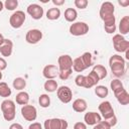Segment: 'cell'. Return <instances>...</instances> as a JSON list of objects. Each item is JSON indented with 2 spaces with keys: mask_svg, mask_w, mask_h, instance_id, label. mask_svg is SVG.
<instances>
[{
  "mask_svg": "<svg viewBox=\"0 0 129 129\" xmlns=\"http://www.w3.org/2000/svg\"><path fill=\"white\" fill-rule=\"evenodd\" d=\"M114 12H115V7L112 2L106 1L102 3L100 7L99 15H100V18L104 22V26L116 24V18H115Z\"/></svg>",
  "mask_w": 129,
  "mask_h": 129,
  "instance_id": "1",
  "label": "cell"
},
{
  "mask_svg": "<svg viewBox=\"0 0 129 129\" xmlns=\"http://www.w3.org/2000/svg\"><path fill=\"white\" fill-rule=\"evenodd\" d=\"M1 111L3 114V118L6 121H12L15 119L16 116V106L14 101L9 100V99H5L2 103H1Z\"/></svg>",
  "mask_w": 129,
  "mask_h": 129,
  "instance_id": "2",
  "label": "cell"
},
{
  "mask_svg": "<svg viewBox=\"0 0 129 129\" xmlns=\"http://www.w3.org/2000/svg\"><path fill=\"white\" fill-rule=\"evenodd\" d=\"M44 129H68L69 123L66 119L61 118H50L46 119L43 124Z\"/></svg>",
  "mask_w": 129,
  "mask_h": 129,
  "instance_id": "3",
  "label": "cell"
},
{
  "mask_svg": "<svg viewBox=\"0 0 129 129\" xmlns=\"http://www.w3.org/2000/svg\"><path fill=\"white\" fill-rule=\"evenodd\" d=\"M25 19H26L25 13L23 11H21V10H16V11H14L10 15V17H9V24H10V26L12 28L18 29V28H20L23 25Z\"/></svg>",
  "mask_w": 129,
  "mask_h": 129,
  "instance_id": "4",
  "label": "cell"
},
{
  "mask_svg": "<svg viewBox=\"0 0 129 129\" xmlns=\"http://www.w3.org/2000/svg\"><path fill=\"white\" fill-rule=\"evenodd\" d=\"M89 25L84 21H77L71 24L70 26V33L74 36H82L89 32Z\"/></svg>",
  "mask_w": 129,
  "mask_h": 129,
  "instance_id": "5",
  "label": "cell"
},
{
  "mask_svg": "<svg viewBox=\"0 0 129 129\" xmlns=\"http://www.w3.org/2000/svg\"><path fill=\"white\" fill-rule=\"evenodd\" d=\"M114 49L117 52H125L129 48V41L121 34H115L112 38Z\"/></svg>",
  "mask_w": 129,
  "mask_h": 129,
  "instance_id": "6",
  "label": "cell"
},
{
  "mask_svg": "<svg viewBox=\"0 0 129 129\" xmlns=\"http://www.w3.org/2000/svg\"><path fill=\"white\" fill-rule=\"evenodd\" d=\"M56 96L61 103L68 104L73 99V91L68 86H60L56 90Z\"/></svg>",
  "mask_w": 129,
  "mask_h": 129,
  "instance_id": "7",
  "label": "cell"
},
{
  "mask_svg": "<svg viewBox=\"0 0 129 129\" xmlns=\"http://www.w3.org/2000/svg\"><path fill=\"white\" fill-rule=\"evenodd\" d=\"M21 116L24 118V120L29 121V122H33L36 120L37 118V110L34 106L32 105H24L21 107Z\"/></svg>",
  "mask_w": 129,
  "mask_h": 129,
  "instance_id": "8",
  "label": "cell"
},
{
  "mask_svg": "<svg viewBox=\"0 0 129 129\" xmlns=\"http://www.w3.org/2000/svg\"><path fill=\"white\" fill-rule=\"evenodd\" d=\"M100 113H101V117L104 118V120H109L110 118H112L115 113H114V108L112 106V104L109 101H104L102 102L99 107H98Z\"/></svg>",
  "mask_w": 129,
  "mask_h": 129,
  "instance_id": "9",
  "label": "cell"
},
{
  "mask_svg": "<svg viewBox=\"0 0 129 129\" xmlns=\"http://www.w3.org/2000/svg\"><path fill=\"white\" fill-rule=\"evenodd\" d=\"M26 12L29 16H31L32 19H35V20H39L42 18L43 14H44V10L43 8L36 4V3H33V4H30L27 6L26 8Z\"/></svg>",
  "mask_w": 129,
  "mask_h": 129,
  "instance_id": "10",
  "label": "cell"
},
{
  "mask_svg": "<svg viewBox=\"0 0 129 129\" xmlns=\"http://www.w3.org/2000/svg\"><path fill=\"white\" fill-rule=\"evenodd\" d=\"M42 39V32L39 29H29L25 34V40L29 44H36Z\"/></svg>",
  "mask_w": 129,
  "mask_h": 129,
  "instance_id": "11",
  "label": "cell"
},
{
  "mask_svg": "<svg viewBox=\"0 0 129 129\" xmlns=\"http://www.w3.org/2000/svg\"><path fill=\"white\" fill-rule=\"evenodd\" d=\"M58 71L73 70V58L69 54H61L57 58Z\"/></svg>",
  "mask_w": 129,
  "mask_h": 129,
  "instance_id": "12",
  "label": "cell"
},
{
  "mask_svg": "<svg viewBox=\"0 0 129 129\" xmlns=\"http://www.w3.org/2000/svg\"><path fill=\"white\" fill-rule=\"evenodd\" d=\"M42 76L46 80H54L58 76V67L55 64H46L42 70Z\"/></svg>",
  "mask_w": 129,
  "mask_h": 129,
  "instance_id": "13",
  "label": "cell"
},
{
  "mask_svg": "<svg viewBox=\"0 0 129 129\" xmlns=\"http://www.w3.org/2000/svg\"><path fill=\"white\" fill-rule=\"evenodd\" d=\"M113 94H114V96L117 99L119 104H121L123 106H126L129 104V94L126 91V89H124V87L113 92Z\"/></svg>",
  "mask_w": 129,
  "mask_h": 129,
  "instance_id": "14",
  "label": "cell"
},
{
  "mask_svg": "<svg viewBox=\"0 0 129 129\" xmlns=\"http://www.w3.org/2000/svg\"><path fill=\"white\" fill-rule=\"evenodd\" d=\"M84 121L86 125L89 126H94L100 121H102V117L99 113L97 112H87L84 116Z\"/></svg>",
  "mask_w": 129,
  "mask_h": 129,
  "instance_id": "15",
  "label": "cell"
},
{
  "mask_svg": "<svg viewBox=\"0 0 129 129\" xmlns=\"http://www.w3.org/2000/svg\"><path fill=\"white\" fill-rule=\"evenodd\" d=\"M13 51V42L12 40L5 38L4 41L0 44V53L2 54V56L8 57L12 54Z\"/></svg>",
  "mask_w": 129,
  "mask_h": 129,
  "instance_id": "16",
  "label": "cell"
},
{
  "mask_svg": "<svg viewBox=\"0 0 129 129\" xmlns=\"http://www.w3.org/2000/svg\"><path fill=\"white\" fill-rule=\"evenodd\" d=\"M100 82L98 76L96 75L95 72L91 71L89 73V75L85 76V84H84V88L86 89H90L93 87H96L98 85V83Z\"/></svg>",
  "mask_w": 129,
  "mask_h": 129,
  "instance_id": "17",
  "label": "cell"
},
{
  "mask_svg": "<svg viewBox=\"0 0 129 129\" xmlns=\"http://www.w3.org/2000/svg\"><path fill=\"white\" fill-rule=\"evenodd\" d=\"M88 104L85 99H76L73 102V110L77 113H83L87 110Z\"/></svg>",
  "mask_w": 129,
  "mask_h": 129,
  "instance_id": "18",
  "label": "cell"
},
{
  "mask_svg": "<svg viewBox=\"0 0 129 129\" xmlns=\"http://www.w3.org/2000/svg\"><path fill=\"white\" fill-rule=\"evenodd\" d=\"M109 66H110L112 74L115 77L120 78L125 75V63H112Z\"/></svg>",
  "mask_w": 129,
  "mask_h": 129,
  "instance_id": "19",
  "label": "cell"
},
{
  "mask_svg": "<svg viewBox=\"0 0 129 129\" xmlns=\"http://www.w3.org/2000/svg\"><path fill=\"white\" fill-rule=\"evenodd\" d=\"M119 34L125 35L129 32V16L126 15L121 18L120 23H119Z\"/></svg>",
  "mask_w": 129,
  "mask_h": 129,
  "instance_id": "20",
  "label": "cell"
},
{
  "mask_svg": "<svg viewBox=\"0 0 129 129\" xmlns=\"http://www.w3.org/2000/svg\"><path fill=\"white\" fill-rule=\"evenodd\" d=\"M85 70H87V68H86L81 56H78L75 59H73V71H75L77 73H82Z\"/></svg>",
  "mask_w": 129,
  "mask_h": 129,
  "instance_id": "21",
  "label": "cell"
},
{
  "mask_svg": "<svg viewBox=\"0 0 129 129\" xmlns=\"http://www.w3.org/2000/svg\"><path fill=\"white\" fill-rule=\"evenodd\" d=\"M15 101H16V103L18 105H22V106L27 105L28 102H29V95H28V93L27 92H24V91H20L16 95Z\"/></svg>",
  "mask_w": 129,
  "mask_h": 129,
  "instance_id": "22",
  "label": "cell"
},
{
  "mask_svg": "<svg viewBox=\"0 0 129 129\" xmlns=\"http://www.w3.org/2000/svg\"><path fill=\"white\" fill-rule=\"evenodd\" d=\"M78 17V12L75 8H67L64 10V19L68 22H75Z\"/></svg>",
  "mask_w": 129,
  "mask_h": 129,
  "instance_id": "23",
  "label": "cell"
},
{
  "mask_svg": "<svg viewBox=\"0 0 129 129\" xmlns=\"http://www.w3.org/2000/svg\"><path fill=\"white\" fill-rule=\"evenodd\" d=\"M92 71L96 73V75L98 76V78H99L100 81L101 80H104L107 77V73H108L107 72V69L104 66H102V64H95Z\"/></svg>",
  "mask_w": 129,
  "mask_h": 129,
  "instance_id": "24",
  "label": "cell"
},
{
  "mask_svg": "<svg viewBox=\"0 0 129 129\" xmlns=\"http://www.w3.org/2000/svg\"><path fill=\"white\" fill-rule=\"evenodd\" d=\"M60 17V10L57 7L49 8L46 11V18L48 20H57Z\"/></svg>",
  "mask_w": 129,
  "mask_h": 129,
  "instance_id": "25",
  "label": "cell"
},
{
  "mask_svg": "<svg viewBox=\"0 0 129 129\" xmlns=\"http://www.w3.org/2000/svg\"><path fill=\"white\" fill-rule=\"evenodd\" d=\"M43 88H44V90L46 92L53 93V92H55L57 90L58 85H57V83H56L55 80H46L45 83H44V85H43Z\"/></svg>",
  "mask_w": 129,
  "mask_h": 129,
  "instance_id": "26",
  "label": "cell"
},
{
  "mask_svg": "<svg viewBox=\"0 0 129 129\" xmlns=\"http://www.w3.org/2000/svg\"><path fill=\"white\" fill-rule=\"evenodd\" d=\"M12 91L9 88L8 84L5 82H0V97L2 98H8L10 97Z\"/></svg>",
  "mask_w": 129,
  "mask_h": 129,
  "instance_id": "27",
  "label": "cell"
},
{
  "mask_svg": "<svg viewBox=\"0 0 129 129\" xmlns=\"http://www.w3.org/2000/svg\"><path fill=\"white\" fill-rule=\"evenodd\" d=\"M12 85H13V88H14L15 90H17V91H22V90H24L25 87H26V81H25L23 78L18 77V78H15V79L13 80Z\"/></svg>",
  "mask_w": 129,
  "mask_h": 129,
  "instance_id": "28",
  "label": "cell"
},
{
  "mask_svg": "<svg viewBox=\"0 0 129 129\" xmlns=\"http://www.w3.org/2000/svg\"><path fill=\"white\" fill-rule=\"evenodd\" d=\"M95 94L99 97V98H105L108 96L109 94V90L106 86H103V85H97L95 87Z\"/></svg>",
  "mask_w": 129,
  "mask_h": 129,
  "instance_id": "29",
  "label": "cell"
},
{
  "mask_svg": "<svg viewBox=\"0 0 129 129\" xmlns=\"http://www.w3.org/2000/svg\"><path fill=\"white\" fill-rule=\"evenodd\" d=\"M38 103L40 105V107L42 108H47L50 105V98L47 94H41L38 98Z\"/></svg>",
  "mask_w": 129,
  "mask_h": 129,
  "instance_id": "30",
  "label": "cell"
},
{
  "mask_svg": "<svg viewBox=\"0 0 129 129\" xmlns=\"http://www.w3.org/2000/svg\"><path fill=\"white\" fill-rule=\"evenodd\" d=\"M80 56L82 57V59H83V61H84V63H85V66H86L87 69L89 67H92L93 66V56H92V53L91 52L86 51V52H84Z\"/></svg>",
  "mask_w": 129,
  "mask_h": 129,
  "instance_id": "31",
  "label": "cell"
},
{
  "mask_svg": "<svg viewBox=\"0 0 129 129\" xmlns=\"http://www.w3.org/2000/svg\"><path fill=\"white\" fill-rule=\"evenodd\" d=\"M18 7V1L17 0H6L4 2V8L9 10V11H13Z\"/></svg>",
  "mask_w": 129,
  "mask_h": 129,
  "instance_id": "32",
  "label": "cell"
},
{
  "mask_svg": "<svg viewBox=\"0 0 129 129\" xmlns=\"http://www.w3.org/2000/svg\"><path fill=\"white\" fill-rule=\"evenodd\" d=\"M112 63H125V59L119 54H113L109 58V64Z\"/></svg>",
  "mask_w": 129,
  "mask_h": 129,
  "instance_id": "33",
  "label": "cell"
},
{
  "mask_svg": "<svg viewBox=\"0 0 129 129\" xmlns=\"http://www.w3.org/2000/svg\"><path fill=\"white\" fill-rule=\"evenodd\" d=\"M124 86H123V83L119 80V79H115V80H113V81H111V83H110V88H111V90L113 91V92H115V91H117L118 89H121V88H123Z\"/></svg>",
  "mask_w": 129,
  "mask_h": 129,
  "instance_id": "34",
  "label": "cell"
},
{
  "mask_svg": "<svg viewBox=\"0 0 129 129\" xmlns=\"http://www.w3.org/2000/svg\"><path fill=\"white\" fill-rule=\"evenodd\" d=\"M111 125L109 124L108 121L104 120V121H100L99 123H97L96 125H94L93 129H111Z\"/></svg>",
  "mask_w": 129,
  "mask_h": 129,
  "instance_id": "35",
  "label": "cell"
},
{
  "mask_svg": "<svg viewBox=\"0 0 129 129\" xmlns=\"http://www.w3.org/2000/svg\"><path fill=\"white\" fill-rule=\"evenodd\" d=\"M73 70H64V71H58V78L62 81H66L70 78V76L72 75Z\"/></svg>",
  "mask_w": 129,
  "mask_h": 129,
  "instance_id": "36",
  "label": "cell"
},
{
  "mask_svg": "<svg viewBox=\"0 0 129 129\" xmlns=\"http://www.w3.org/2000/svg\"><path fill=\"white\" fill-rule=\"evenodd\" d=\"M74 4L79 9H86L88 4H89V2H88V0H75Z\"/></svg>",
  "mask_w": 129,
  "mask_h": 129,
  "instance_id": "37",
  "label": "cell"
},
{
  "mask_svg": "<svg viewBox=\"0 0 129 129\" xmlns=\"http://www.w3.org/2000/svg\"><path fill=\"white\" fill-rule=\"evenodd\" d=\"M75 83L78 87H83L84 88V84H85V76L84 75H78L75 79Z\"/></svg>",
  "mask_w": 129,
  "mask_h": 129,
  "instance_id": "38",
  "label": "cell"
},
{
  "mask_svg": "<svg viewBox=\"0 0 129 129\" xmlns=\"http://www.w3.org/2000/svg\"><path fill=\"white\" fill-rule=\"evenodd\" d=\"M104 29H105V31H106L107 33L112 34V33H114V32L116 31L117 27H116V24H114V25H108V26H104Z\"/></svg>",
  "mask_w": 129,
  "mask_h": 129,
  "instance_id": "39",
  "label": "cell"
},
{
  "mask_svg": "<svg viewBox=\"0 0 129 129\" xmlns=\"http://www.w3.org/2000/svg\"><path fill=\"white\" fill-rule=\"evenodd\" d=\"M74 129H87V125L85 122H77L74 125Z\"/></svg>",
  "mask_w": 129,
  "mask_h": 129,
  "instance_id": "40",
  "label": "cell"
},
{
  "mask_svg": "<svg viewBox=\"0 0 129 129\" xmlns=\"http://www.w3.org/2000/svg\"><path fill=\"white\" fill-rule=\"evenodd\" d=\"M28 129H42V125L38 122H32L28 126Z\"/></svg>",
  "mask_w": 129,
  "mask_h": 129,
  "instance_id": "41",
  "label": "cell"
},
{
  "mask_svg": "<svg viewBox=\"0 0 129 129\" xmlns=\"http://www.w3.org/2000/svg\"><path fill=\"white\" fill-rule=\"evenodd\" d=\"M7 68V61L5 60L4 57H0V71H4Z\"/></svg>",
  "mask_w": 129,
  "mask_h": 129,
  "instance_id": "42",
  "label": "cell"
},
{
  "mask_svg": "<svg viewBox=\"0 0 129 129\" xmlns=\"http://www.w3.org/2000/svg\"><path fill=\"white\" fill-rule=\"evenodd\" d=\"M107 121L109 122V124L111 125V127H114V126L117 124V117L114 115L112 118H110V119H109V120H107Z\"/></svg>",
  "mask_w": 129,
  "mask_h": 129,
  "instance_id": "43",
  "label": "cell"
},
{
  "mask_svg": "<svg viewBox=\"0 0 129 129\" xmlns=\"http://www.w3.org/2000/svg\"><path fill=\"white\" fill-rule=\"evenodd\" d=\"M9 129H23V126L19 123H12L9 126Z\"/></svg>",
  "mask_w": 129,
  "mask_h": 129,
  "instance_id": "44",
  "label": "cell"
},
{
  "mask_svg": "<svg viewBox=\"0 0 129 129\" xmlns=\"http://www.w3.org/2000/svg\"><path fill=\"white\" fill-rule=\"evenodd\" d=\"M52 3L53 5H55V7L57 6H61L64 4V0H52Z\"/></svg>",
  "mask_w": 129,
  "mask_h": 129,
  "instance_id": "45",
  "label": "cell"
},
{
  "mask_svg": "<svg viewBox=\"0 0 129 129\" xmlns=\"http://www.w3.org/2000/svg\"><path fill=\"white\" fill-rule=\"evenodd\" d=\"M118 3H119V5H121V6H123V7H127L128 5H129V1L128 0H119L118 1Z\"/></svg>",
  "mask_w": 129,
  "mask_h": 129,
  "instance_id": "46",
  "label": "cell"
},
{
  "mask_svg": "<svg viewBox=\"0 0 129 129\" xmlns=\"http://www.w3.org/2000/svg\"><path fill=\"white\" fill-rule=\"evenodd\" d=\"M125 59H127V60H129V48L125 51Z\"/></svg>",
  "mask_w": 129,
  "mask_h": 129,
  "instance_id": "47",
  "label": "cell"
},
{
  "mask_svg": "<svg viewBox=\"0 0 129 129\" xmlns=\"http://www.w3.org/2000/svg\"><path fill=\"white\" fill-rule=\"evenodd\" d=\"M4 39H5V38H4V36H3V34H2L1 32H0V44H1V43H2L3 41H4Z\"/></svg>",
  "mask_w": 129,
  "mask_h": 129,
  "instance_id": "48",
  "label": "cell"
},
{
  "mask_svg": "<svg viewBox=\"0 0 129 129\" xmlns=\"http://www.w3.org/2000/svg\"><path fill=\"white\" fill-rule=\"evenodd\" d=\"M3 8H4V3H3V2L0 0V12L3 10Z\"/></svg>",
  "mask_w": 129,
  "mask_h": 129,
  "instance_id": "49",
  "label": "cell"
},
{
  "mask_svg": "<svg viewBox=\"0 0 129 129\" xmlns=\"http://www.w3.org/2000/svg\"><path fill=\"white\" fill-rule=\"evenodd\" d=\"M2 78H3V75H2V72L0 71V81L2 80Z\"/></svg>",
  "mask_w": 129,
  "mask_h": 129,
  "instance_id": "50",
  "label": "cell"
}]
</instances>
